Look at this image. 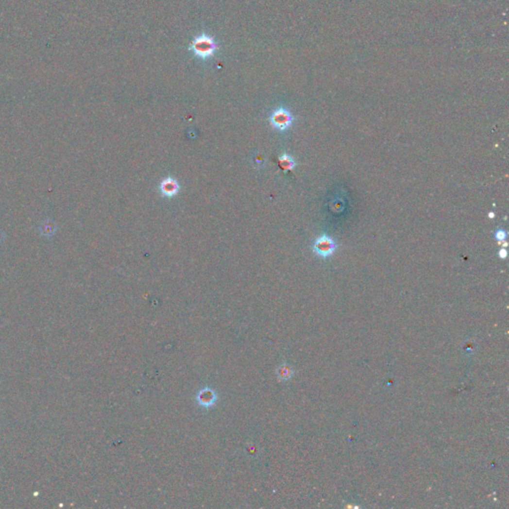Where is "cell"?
<instances>
[{"label":"cell","mask_w":509,"mask_h":509,"mask_svg":"<svg viewBox=\"0 0 509 509\" xmlns=\"http://www.w3.org/2000/svg\"><path fill=\"white\" fill-rule=\"evenodd\" d=\"M218 44L216 40L206 34L202 33L196 36L189 46V51L193 53V55L201 60H208L214 57L218 51Z\"/></svg>","instance_id":"1"},{"label":"cell","mask_w":509,"mask_h":509,"mask_svg":"<svg viewBox=\"0 0 509 509\" xmlns=\"http://www.w3.org/2000/svg\"><path fill=\"white\" fill-rule=\"evenodd\" d=\"M269 120L273 129L280 132H286L292 125L294 119L288 110L279 108L271 114Z\"/></svg>","instance_id":"2"},{"label":"cell","mask_w":509,"mask_h":509,"mask_svg":"<svg viewBox=\"0 0 509 509\" xmlns=\"http://www.w3.org/2000/svg\"><path fill=\"white\" fill-rule=\"evenodd\" d=\"M337 249L336 242L328 235H322L315 239L312 244V251L316 256L322 259L331 257Z\"/></svg>","instance_id":"3"},{"label":"cell","mask_w":509,"mask_h":509,"mask_svg":"<svg viewBox=\"0 0 509 509\" xmlns=\"http://www.w3.org/2000/svg\"><path fill=\"white\" fill-rule=\"evenodd\" d=\"M179 184L178 182L172 178V177H167L163 179L159 184V191L162 194V196L171 198L174 197L179 192Z\"/></svg>","instance_id":"4"},{"label":"cell","mask_w":509,"mask_h":509,"mask_svg":"<svg viewBox=\"0 0 509 509\" xmlns=\"http://www.w3.org/2000/svg\"><path fill=\"white\" fill-rule=\"evenodd\" d=\"M58 231L57 224L52 219H44L39 225V234L45 239H52Z\"/></svg>","instance_id":"5"},{"label":"cell","mask_w":509,"mask_h":509,"mask_svg":"<svg viewBox=\"0 0 509 509\" xmlns=\"http://www.w3.org/2000/svg\"><path fill=\"white\" fill-rule=\"evenodd\" d=\"M279 166L284 172H288L293 170L296 166V162L290 155L284 153L279 157Z\"/></svg>","instance_id":"6"},{"label":"cell","mask_w":509,"mask_h":509,"mask_svg":"<svg viewBox=\"0 0 509 509\" xmlns=\"http://www.w3.org/2000/svg\"><path fill=\"white\" fill-rule=\"evenodd\" d=\"M198 399L200 401L201 405L210 406V405H213L214 401L216 400V396L214 395V393L212 392V391H204V392H202L200 394Z\"/></svg>","instance_id":"7"},{"label":"cell","mask_w":509,"mask_h":509,"mask_svg":"<svg viewBox=\"0 0 509 509\" xmlns=\"http://www.w3.org/2000/svg\"><path fill=\"white\" fill-rule=\"evenodd\" d=\"M494 238H495V240H496L499 244L503 243V242L506 240V238H507V233H506V231H504V230H502V229H498V230L494 233Z\"/></svg>","instance_id":"8"},{"label":"cell","mask_w":509,"mask_h":509,"mask_svg":"<svg viewBox=\"0 0 509 509\" xmlns=\"http://www.w3.org/2000/svg\"><path fill=\"white\" fill-rule=\"evenodd\" d=\"M280 375H283L284 376V379H288L291 376V371L289 368H287V367H282V374Z\"/></svg>","instance_id":"9"},{"label":"cell","mask_w":509,"mask_h":509,"mask_svg":"<svg viewBox=\"0 0 509 509\" xmlns=\"http://www.w3.org/2000/svg\"><path fill=\"white\" fill-rule=\"evenodd\" d=\"M507 254H508V253H507V251H506L505 248H501V249L499 250V252H498V257H499L500 259H502V260H505V259L507 258Z\"/></svg>","instance_id":"10"},{"label":"cell","mask_w":509,"mask_h":509,"mask_svg":"<svg viewBox=\"0 0 509 509\" xmlns=\"http://www.w3.org/2000/svg\"><path fill=\"white\" fill-rule=\"evenodd\" d=\"M5 237H6V236H5V233H4L1 229H0V245H1V244L4 242Z\"/></svg>","instance_id":"11"},{"label":"cell","mask_w":509,"mask_h":509,"mask_svg":"<svg viewBox=\"0 0 509 509\" xmlns=\"http://www.w3.org/2000/svg\"><path fill=\"white\" fill-rule=\"evenodd\" d=\"M494 216H495V214L493 213V212H490V213H489V217H490V219H493Z\"/></svg>","instance_id":"12"}]
</instances>
